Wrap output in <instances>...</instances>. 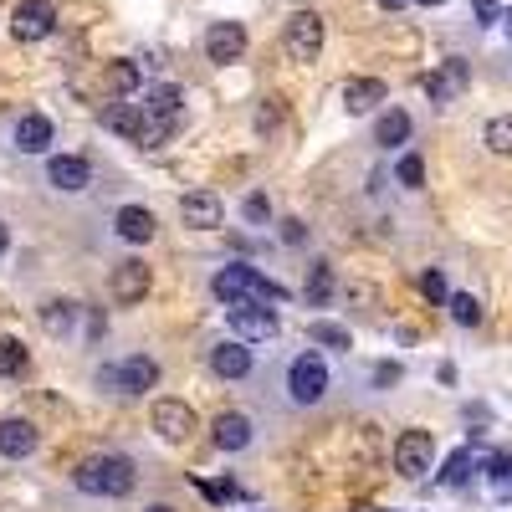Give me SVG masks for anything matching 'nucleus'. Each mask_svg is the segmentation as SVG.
<instances>
[{"label":"nucleus","instance_id":"obj_3","mask_svg":"<svg viewBox=\"0 0 512 512\" xmlns=\"http://www.w3.org/2000/svg\"><path fill=\"white\" fill-rule=\"evenodd\" d=\"M282 52L292 62H318L323 57V16L318 11H297L282 26Z\"/></svg>","mask_w":512,"mask_h":512},{"label":"nucleus","instance_id":"obj_38","mask_svg":"<svg viewBox=\"0 0 512 512\" xmlns=\"http://www.w3.org/2000/svg\"><path fill=\"white\" fill-rule=\"evenodd\" d=\"M303 236H308L303 221H282V241H287V246H303Z\"/></svg>","mask_w":512,"mask_h":512},{"label":"nucleus","instance_id":"obj_8","mask_svg":"<svg viewBox=\"0 0 512 512\" xmlns=\"http://www.w3.org/2000/svg\"><path fill=\"white\" fill-rule=\"evenodd\" d=\"M57 31V6L52 0H21L11 11V36L16 41H47Z\"/></svg>","mask_w":512,"mask_h":512},{"label":"nucleus","instance_id":"obj_34","mask_svg":"<svg viewBox=\"0 0 512 512\" xmlns=\"http://www.w3.org/2000/svg\"><path fill=\"white\" fill-rule=\"evenodd\" d=\"M420 292L431 297V303H446V297H451V292H446V277H441L436 267H431V272H420Z\"/></svg>","mask_w":512,"mask_h":512},{"label":"nucleus","instance_id":"obj_7","mask_svg":"<svg viewBox=\"0 0 512 512\" xmlns=\"http://www.w3.org/2000/svg\"><path fill=\"white\" fill-rule=\"evenodd\" d=\"M277 313L267 303H236L231 308V338H241V344H267V338H277Z\"/></svg>","mask_w":512,"mask_h":512},{"label":"nucleus","instance_id":"obj_24","mask_svg":"<svg viewBox=\"0 0 512 512\" xmlns=\"http://www.w3.org/2000/svg\"><path fill=\"white\" fill-rule=\"evenodd\" d=\"M328 297H333V267L328 262H313L308 267V282H303V303L308 308H323Z\"/></svg>","mask_w":512,"mask_h":512},{"label":"nucleus","instance_id":"obj_18","mask_svg":"<svg viewBox=\"0 0 512 512\" xmlns=\"http://www.w3.org/2000/svg\"><path fill=\"white\" fill-rule=\"evenodd\" d=\"M210 431H216V446H221V451H246V446H251V420H246L241 410L216 415V425H210Z\"/></svg>","mask_w":512,"mask_h":512},{"label":"nucleus","instance_id":"obj_20","mask_svg":"<svg viewBox=\"0 0 512 512\" xmlns=\"http://www.w3.org/2000/svg\"><path fill=\"white\" fill-rule=\"evenodd\" d=\"M103 128H113V134L139 144V134H144V103H113V108H103Z\"/></svg>","mask_w":512,"mask_h":512},{"label":"nucleus","instance_id":"obj_28","mask_svg":"<svg viewBox=\"0 0 512 512\" xmlns=\"http://www.w3.org/2000/svg\"><path fill=\"white\" fill-rule=\"evenodd\" d=\"M72 323H77V303H41V328H47L52 338H62V333H72Z\"/></svg>","mask_w":512,"mask_h":512},{"label":"nucleus","instance_id":"obj_15","mask_svg":"<svg viewBox=\"0 0 512 512\" xmlns=\"http://www.w3.org/2000/svg\"><path fill=\"white\" fill-rule=\"evenodd\" d=\"M384 98H390V88H384L379 77H349L344 82V108L349 113H374Z\"/></svg>","mask_w":512,"mask_h":512},{"label":"nucleus","instance_id":"obj_42","mask_svg":"<svg viewBox=\"0 0 512 512\" xmlns=\"http://www.w3.org/2000/svg\"><path fill=\"white\" fill-rule=\"evenodd\" d=\"M149 512H175V507H149Z\"/></svg>","mask_w":512,"mask_h":512},{"label":"nucleus","instance_id":"obj_35","mask_svg":"<svg viewBox=\"0 0 512 512\" xmlns=\"http://www.w3.org/2000/svg\"><path fill=\"white\" fill-rule=\"evenodd\" d=\"M241 216H246L251 226H262V221L272 216V205H267V195H246V205H241Z\"/></svg>","mask_w":512,"mask_h":512},{"label":"nucleus","instance_id":"obj_31","mask_svg":"<svg viewBox=\"0 0 512 512\" xmlns=\"http://www.w3.org/2000/svg\"><path fill=\"white\" fill-rule=\"evenodd\" d=\"M0 374H6V379L26 374V344H21V338H0Z\"/></svg>","mask_w":512,"mask_h":512},{"label":"nucleus","instance_id":"obj_33","mask_svg":"<svg viewBox=\"0 0 512 512\" xmlns=\"http://www.w3.org/2000/svg\"><path fill=\"white\" fill-rule=\"evenodd\" d=\"M395 175H400V185H405V190H420V185H425V164H420V154H405Z\"/></svg>","mask_w":512,"mask_h":512},{"label":"nucleus","instance_id":"obj_9","mask_svg":"<svg viewBox=\"0 0 512 512\" xmlns=\"http://www.w3.org/2000/svg\"><path fill=\"white\" fill-rule=\"evenodd\" d=\"M180 221H185L190 231H221L226 205H221L216 190H190V195L180 200Z\"/></svg>","mask_w":512,"mask_h":512},{"label":"nucleus","instance_id":"obj_22","mask_svg":"<svg viewBox=\"0 0 512 512\" xmlns=\"http://www.w3.org/2000/svg\"><path fill=\"white\" fill-rule=\"evenodd\" d=\"M477 466H482V461H477V451H472V446H461V451H451V456H446V466H441V477H436V482L456 492V487H466V482H472V472H477Z\"/></svg>","mask_w":512,"mask_h":512},{"label":"nucleus","instance_id":"obj_6","mask_svg":"<svg viewBox=\"0 0 512 512\" xmlns=\"http://www.w3.org/2000/svg\"><path fill=\"white\" fill-rule=\"evenodd\" d=\"M431 461H436V436L431 431H400V441H395V472L405 482H420L425 472H431Z\"/></svg>","mask_w":512,"mask_h":512},{"label":"nucleus","instance_id":"obj_19","mask_svg":"<svg viewBox=\"0 0 512 512\" xmlns=\"http://www.w3.org/2000/svg\"><path fill=\"white\" fill-rule=\"evenodd\" d=\"M31 451H36V425L31 420H0V456L21 461Z\"/></svg>","mask_w":512,"mask_h":512},{"label":"nucleus","instance_id":"obj_23","mask_svg":"<svg viewBox=\"0 0 512 512\" xmlns=\"http://www.w3.org/2000/svg\"><path fill=\"white\" fill-rule=\"evenodd\" d=\"M139 82H144L139 62H113V67L103 72V93H113V98H128V93H139Z\"/></svg>","mask_w":512,"mask_h":512},{"label":"nucleus","instance_id":"obj_40","mask_svg":"<svg viewBox=\"0 0 512 512\" xmlns=\"http://www.w3.org/2000/svg\"><path fill=\"white\" fill-rule=\"evenodd\" d=\"M379 6H384V11H400V6H405V0H379Z\"/></svg>","mask_w":512,"mask_h":512},{"label":"nucleus","instance_id":"obj_25","mask_svg":"<svg viewBox=\"0 0 512 512\" xmlns=\"http://www.w3.org/2000/svg\"><path fill=\"white\" fill-rule=\"evenodd\" d=\"M374 139L384 144V149H395V144H405L410 139V113L405 108H390L379 123H374Z\"/></svg>","mask_w":512,"mask_h":512},{"label":"nucleus","instance_id":"obj_32","mask_svg":"<svg viewBox=\"0 0 512 512\" xmlns=\"http://www.w3.org/2000/svg\"><path fill=\"white\" fill-rule=\"evenodd\" d=\"M482 144L507 159V154H512V118H492V123L482 128Z\"/></svg>","mask_w":512,"mask_h":512},{"label":"nucleus","instance_id":"obj_41","mask_svg":"<svg viewBox=\"0 0 512 512\" xmlns=\"http://www.w3.org/2000/svg\"><path fill=\"white\" fill-rule=\"evenodd\" d=\"M420 6H446V0H420Z\"/></svg>","mask_w":512,"mask_h":512},{"label":"nucleus","instance_id":"obj_14","mask_svg":"<svg viewBox=\"0 0 512 512\" xmlns=\"http://www.w3.org/2000/svg\"><path fill=\"white\" fill-rule=\"evenodd\" d=\"M210 369H216L221 379H246L251 374V349L241 344V338H226V344L210 349Z\"/></svg>","mask_w":512,"mask_h":512},{"label":"nucleus","instance_id":"obj_12","mask_svg":"<svg viewBox=\"0 0 512 512\" xmlns=\"http://www.w3.org/2000/svg\"><path fill=\"white\" fill-rule=\"evenodd\" d=\"M466 82H472V62L451 57V62H441V72L425 77V93H431V103H456L466 93Z\"/></svg>","mask_w":512,"mask_h":512},{"label":"nucleus","instance_id":"obj_21","mask_svg":"<svg viewBox=\"0 0 512 512\" xmlns=\"http://www.w3.org/2000/svg\"><path fill=\"white\" fill-rule=\"evenodd\" d=\"M47 144H52V118L26 113V118L16 123V149H21V154H41Z\"/></svg>","mask_w":512,"mask_h":512},{"label":"nucleus","instance_id":"obj_43","mask_svg":"<svg viewBox=\"0 0 512 512\" xmlns=\"http://www.w3.org/2000/svg\"><path fill=\"white\" fill-rule=\"evenodd\" d=\"M507 36H512V11H507Z\"/></svg>","mask_w":512,"mask_h":512},{"label":"nucleus","instance_id":"obj_4","mask_svg":"<svg viewBox=\"0 0 512 512\" xmlns=\"http://www.w3.org/2000/svg\"><path fill=\"white\" fill-rule=\"evenodd\" d=\"M98 384H108V390H118V395H144V390H154V384H159V364L144 359V354L123 359V364H103L98 369Z\"/></svg>","mask_w":512,"mask_h":512},{"label":"nucleus","instance_id":"obj_13","mask_svg":"<svg viewBox=\"0 0 512 512\" xmlns=\"http://www.w3.org/2000/svg\"><path fill=\"white\" fill-rule=\"evenodd\" d=\"M47 180H52L57 190L77 195V190H88V185H93V164L82 159V154H57V159L47 164Z\"/></svg>","mask_w":512,"mask_h":512},{"label":"nucleus","instance_id":"obj_5","mask_svg":"<svg viewBox=\"0 0 512 512\" xmlns=\"http://www.w3.org/2000/svg\"><path fill=\"white\" fill-rule=\"evenodd\" d=\"M323 390H328V364H323L313 349L297 354V359L287 364V395H292L297 405H318Z\"/></svg>","mask_w":512,"mask_h":512},{"label":"nucleus","instance_id":"obj_11","mask_svg":"<svg viewBox=\"0 0 512 512\" xmlns=\"http://www.w3.org/2000/svg\"><path fill=\"white\" fill-rule=\"evenodd\" d=\"M205 57L210 62H241L246 57V31H241V21H216L205 31Z\"/></svg>","mask_w":512,"mask_h":512},{"label":"nucleus","instance_id":"obj_10","mask_svg":"<svg viewBox=\"0 0 512 512\" xmlns=\"http://www.w3.org/2000/svg\"><path fill=\"white\" fill-rule=\"evenodd\" d=\"M154 431H159V441H169V446H185V441L195 436V410H190L185 400H159V405H154Z\"/></svg>","mask_w":512,"mask_h":512},{"label":"nucleus","instance_id":"obj_1","mask_svg":"<svg viewBox=\"0 0 512 512\" xmlns=\"http://www.w3.org/2000/svg\"><path fill=\"white\" fill-rule=\"evenodd\" d=\"M77 492H88V497H128L134 492V461L128 456H88V461H77V472H72Z\"/></svg>","mask_w":512,"mask_h":512},{"label":"nucleus","instance_id":"obj_27","mask_svg":"<svg viewBox=\"0 0 512 512\" xmlns=\"http://www.w3.org/2000/svg\"><path fill=\"white\" fill-rule=\"evenodd\" d=\"M144 113H154V118H180V88H175V82H159V88H149V93H144Z\"/></svg>","mask_w":512,"mask_h":512},{"label":"nucleus","instance_id":"obj_26","mask_svg":"<svg viewBox=\"0 0 512 512\" xmlns=\"http://www.w3.org/2000/svg\"><path fill=\"white\" fill-rule=\"evenodd\" d=\"M482 472H487L492 497H497V502H512V456H487Z\"/></svg>","mask_w":512,"mask_h":512},{"label":"nucleus","instance_id":"obj_2","mask_svg":"<svg viewBox=\"0 0 512 512\" xmlns=\"http://www.w3.org/2000/svg\"><path fill=\"white\" fill-rule=\"evenodd\" d=\"M210 292H216L226 308H236V303H282L287 297L277 282H267L256 267H241V262H231V267H221L216 277H210Z\"/></svg>","mask_w":512,"mask_h":512},{"label":"nucleus","instance_id":"obj_16","mask_svg":"<svg viewBox=\"0 0 512 512\" xmlns=\"http://www.w3.org/2000/svg\"><path fill=\"white\" fill-rule=\"evenodd\" d=\"M113 231L123 236V241H134V246H144V241H154V210H144V205H123L118 216H113Z\"/></svg>","mask_w":512,"mask_h":512},{"label":"nucleus","instance_id":"obj_37","mask_svg":"<svg viewBox=\"0 0 512 512\" xmlns=\"http://www.w3.org/2000/svg\"><path fill=\"white\" fill-rule=\"evenodd\" d=\"M472 6H477V21H482V26H497V21H502L497 0H472Z\"/></svg>","mask_w":512,"mask_h":512},{"label":"nucleus","instance_id":"obj_39","mask_svg":"<svg viewBox=\"0 0 512 512\" xmlns=\"http://www.w3.org/2000/svg\"><path fill=\"white\" fill-rule=\"evenodd\" d=\"M6 251H11V231H6V226H0V256H6Z\"/></svg>","mask_w":512,"mask_h":512},{"label":"nucleus","instance_id":"obj_17","mask_svg":"<svg viewBox=\"0 0 512 512\" xmlns=\"http://www.w3.org/2000/svg\"><path fill=\"white\" fill-rule=\"evenodd\" d=\"M108 287H113L118 303H139V297L149 292V267H144V262H118Z\"/></svg>","mask_w":512,"mask_h":512},{"label":"nucleus","instance_id":"obj_36","mask_svg":"<svg viewBox=\"0 0 512 512\" xmlns=\"http://www.w3.org/2000/svg\"><path fill=\"white\" fill-rule=\"evenodd\" d=\"M374 384H379V390H390V384H400V364H374Z\"/></svg>","mask_w":512,"mask_h":512},{"label":"nucleus","instance_id":"obj_29","mask_svg":"<svg viewBox=\"0 0 512 512\" xmlns=\"http://www.w3.org/2000/svg\"><path fill=\"white\" fill-rule=\"evenodd\" d=\"M446 308H451V318H456L461 328H477V323H482V303H477L472 292H451Z\"/></svg>","mask_w":512,"mask_h":512},{"label":"nucleus","instance_id":"obj_30","mask_svg":"<svg viewBox=\"0 0 512 512\" xmlns=\"http://www.w3.org/2000/svg\"><path fill=\"white\" fill-rule=\"evenodd\" d=\"M308 338H313V344H323V349H349V328L344 323H308Z\"/></svg>","mask_w":512,"mask_h":512}]
</instances>
